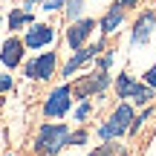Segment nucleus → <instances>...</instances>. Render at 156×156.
<instances>
[{
  "label": "nucleus",
  "instance_id": "nucleus-1",
  "mask_svg": "<svg viewBox=\"0 0 156 156\" xmlns=\"http://www.w3.org/2000/svg\"><path fill=\"white\" fill-rule=\"evenodd\" d=\"M69 133L73 130L64 122H44L35 133V145L32 151L38 156H58L64 147H69Z\"/></svg>",
  "mask_w": 156,
  "mask_h": 156
},
{
  "label": "nucleus",
  "instance_id": "nucleus-2",
  "mask_svg": "<svg viewBox=\"0 0 156 156\" xmlns=\"http://www.w3.org/2000/svg\"><path fill=\"white\" fill-rule=\"evenodd\" d=\"M133 104L130 101H122V104L116 107V110L110 113V119H107L104 124L98 127V139L101 142H110V139H122L124 133L130 130V122H133Z\"/></svg>",
  "mask_w": 156,
  "mask_h": 156
},
{
  "label": "nucleus",
  "instance_id": "nucleus-3",
  "mask_svg": "<svg viewBox=\"0 0 156 156\" xmlns=\"http://www.w3.org/2000/svg\"><path fill=\"white\" fill-rule=\"evenodd\" d=\"M116 93H119V98L130 101V104H145L147 107L153 101V87H147L145 81H133L127 73L116 78Z\"/></svg>",
  "mask_w": 156,
  "mask_h": 156
},
{
  "label": "nucleus",
  "instance_id": "nucleus-4",
  "mask_svg": "<svg viewBox=\"0 0 156 156\" xmlns=\"http://www.w3.org/2000/svg\"><path fill=\"white\" fill-rule=\"evenodd\" d=\"M107 87H110V73H104V69H93V73L81 75L73 84V95L84 101V98H93V95H104Z\"/></svg>",
  "mask_w": 156,
  "mask_h": 156
},
{
  "label": "nucleus",
  "instance_id": "nucleus-5",
  "mask_svg": "<svg viewBox=\"0 0 156 156\" xmlns=\"http://www.w3.org/2000/svg\"><path fill=\"white\" fill-rule=\"evenodd\" d=\"M73 110V84H61L44 98V119H64Z\"/></svg>",
  "mask_w": 156,
  "mask_h": 156
},
{
  "label": "nucleus",
  "instance_id": "nucleus-6",
  "mask_svg": "<svg viewBox=\"0 0 156 156\" xmlns=\"http://www.w3.org/2000/svg\"><path fill=\"white\" fill-rule=\"evenodd\" d=\"M58 69V52H38L23 64V75L29 81H49Z\"/></svg>",
  "mask_w": 156,
  "mask_h": 156
},
{
  "label": "nucleus",
  "instance_id": "nucleus-7",
  "mask_svg": "<svg viewBox=\"0 0 156 156\" xmlns=\"http://www.w3.org/2000/svg\"><path fill=\"white\" fill-rule=\"evenodd\" d=\"M104 49V44H87V46H81V49H73V55L67 58V64L61 67V75L64 78H73L81 67H87V64H93V58L98 55V52Z\"/></svg>",
  "mask_w": 156,
  "mask_h": 156
},
{
  "label": "nucleus",
  "instance_id": "nucleus-8",
  "mask_svg": "<svg viewBox=\"0 0 156 156\" xmlns=\"http://www.w3.org/2000/svg\"><path fill=\"white\" fill-rule=\"evenodd\" d=\"M98 26V23L93 20V17H78V20H69V26H67V46L69 49H81V46H87V41H90V35H93V29Z\"/></svg>",
  "mask_w": 156,
  "mask_h": 156
},
{
  "label": "nucleus",
  "instance_id": "nucleus-9",
  "mask_svg": "<svg viewBox=\"0 0 156 156\" xmlns=\"http://www.w3.org/2000/svg\"><path fill=\"white\" fill-rule=\"evenodd\" d=\"M23 44H26V49H46V46H52L55 44V26H49V23H32V26H26Z\"/></svg>",
  "mask_w": 156,
  "mask_h": 156
},
{
  "label": "nucleus",
  "instance_id": "nucleus-10",
  "mask_svg": "<svg viewBox=\"0 0 156 156\" xmlns=\"http://www.w3.org/2000/svg\"><path fill=\"white\" fill-rule=\"evenodd\" d=\"M23 52H26V44H23V38H17V35H9V38L0 44V64H3L6 69H15L23 64Z\"/></svg>",
  "mask_w": 156,
  "mask_h": 156
},
{
  "label": "nucleus",
  "instance_id": "nucleus-11",
  "mask_svg": "<svg viewBox=\"0 0 156 156\" xmlns=\"http://www.w3.org/2000/svg\"><path fill=\"white\" fill-rule=\"evenodd\" d=\"M153 26H156V15H153L151 9H145V12L133 20V29H130V44H133V46H145L147 41L153 38Z\"/></svg>",
  "mask_w": 156,
  "mask_h": 156
},
{
  "label": "nucleus",
  "instance_id": "nucleus-12",
  "mask_svg": "<svg viewBox=\"0 0 156 156\" xmlns=\"http://www.w3.org/2000/svg\"><path fill=\"white\" fill-rule=\"evenodd\" d=\"M122 23H124V9L116 3V0H113V3L107 6L104 17L98 20V26H101V35H104V38H107V35H113L119 26H122Z\"/></svg>",
  "mask_w": 156,
  "mask_h": 156
},
{
  "label": "nucleus",
  "instance_id": "nucleus-13",
  "mask_svg": "<svg viewBox=\"0 0 156 156\" xmlns=\"http://www.w3.org/2000/svg\"><path fill=\"white\" fill-rule=\"evenodd\" d=\"M32 23H35L32 9H12V12H9V29H12V32L26 29V26H32Z\"/></svg>",
  "mask_w": 156,
  "mask_h": 156
},
{
  "label": "nucleus",
  "instance_id": "nucleus-14",
  "mask_svg": "<svg viewBox=\"0 0 156 156\" xmlns=\"http://www.w3.org/2000/svg\"><path fill=\"white\" fill-rule=\"evenodd\" d=\"M90 156H130V151L124 145H119L116 139H110V142H104V145H98Z\"/></svg>",
  "mask_w": 156,
  "mask_h": 156
},
{
  "label": "nucleus",
  "instance_id": "nucleus-15",
  "mask_svg": "<svg viewBox=\"0 0 156 156\" xmlns=\"http://www.w3.org/2000/svg\"><path fill=\"white\" fill-rule=\"evenodd\" d=\"M84 12V0H64V15L67 20H78Z\"/></svg>",
  "mask_w": 156,
  "mask_h": 156
},
{
  "label": "nucleus",
  "instance_id": "nucleus-16",
  "mask_svg": "<svg viewBox=\"0 0 156 156\" xmlns=\"http://www.w3.org/2000/svg\"><path fill=\"white\" fill-rule=\"evenodd\" d=\"M151 116H153V110H151V104H147L142 116H133V122H130V133L136 136V133H139V130H142V124H145V122H147V119H151Z\"/></svg>",
  "mask_w": 156,
  "mask_h": 156
},
{
  "label": "nucleus",
  "instance_id": "nucleus-17",
  "mask_svg": "<svg viewBox=\"0 0 156 156\" xmlns=\"http://www.w3.org/2000/svg\"><path fill=\"white\" fill-rule=\"evenodd\" d=\"M90 113H93V104H90V101H87V98H84V101H81V104H78V107H75V122H84V119H87V116H90Z\"/></svg>",
  "mask_w": 156,
  "mask_h": 156
},
{
  "label": "nucleus",
  "instance_id": "nucleus-18",
  "mask_svg": "<svg viewBox=\"0 0 156 156\" xmlns=\"http://www.w3.org/2000/svg\"><path fill=\"white\" fill-rule=\"evenodd\" d=\"M87 139H90V136H87V130H73V133H69V145H87Z\"/></svg>",
  "mask_w": 156,
  "mask_h": 156
},
{
  "label": "nucleus",
  "instance_id": "nucleus-19",
  "mask_svg": "<svg viewBox=\"0 0 156 156\" xmlns=\"http://www.w3.org/2000/svg\"><path fill=\"white\" fill-rule=\"evenodd\" d=\"M41 9H44V12H61L64 9V0H41Z\"/></svg>",
  "mask_w": 156,
  "mask_h": 156
},
{
  "label": "nucleus",
  "instance_id": "nucleus-20",
  "mask_svg": "<svg viewBox=\"0 0 156 156\" xmlns=\"http://www.w3.org/2000/svg\"><path fill=\"white\" fill-rule=\"evenodd\" d=\"M145 84H147V87H153V90H156V64H153V67H151V69L145 73Z\"/></svg>",
  "mask_w": 156,
  "mask_h": 156
},
{
  "label": "nucleus",
  "instance_id": "nucleus-21",
  "mask_svg": "<svg viewBox=\"0 0 156 156\" xmlns=\"http://www.w3.org/2000/svg\"><path fill=\"white\" fill-rule=\"evenodd\" d=\"M9 90H12V75L0 73V93H9Z\"/></svg>",
  "mask_w": 156,
  "mask_h": 156
},
{
  "label": "nucleus",
  "instance_id": "nucleus-22",
  "mask_svg": "<svg viewBox=\"0 0 156 156\" xmlns=\"http://www.w3.org/2000/svg\"><path fill=\"white\" fill-rule=\"evenodd\" d=\"M116 3H119V6H122V9H124V12H127V9H133V6H136V3H139V0H116Z\"/></svg>",
  "mask_w": 156,
  "mask_h": 156
},
{
  "label": "nucleus",
  "instance_id": "nucleus-23",
  "mask_svg": "<svg viewBox=\"0 0 156 156\" xmlns=\"http://www.w3.org/2000/svg\"><path fill=\"white\" fill-rule=\"evenodd\" d=\"M0 26H3V17H0Z\"/></svg>",
  "mask_w": 156,
  "mask_h": 156
},
{
  "label": "nucleus",
  "instance_id": "nucleus-24",
  "mask_svg": "<svg viewBox=\"0 0 156 156\" xmlns=\"http://www.w3.org/2000/svg\"><path fill=\"white\" fill-rule=\"evenodd\" d=\"M6 156H12V153H6Z\"/></svg>",
  "mask_w": 156,
  "mask_h": 156
}]
</instances>
